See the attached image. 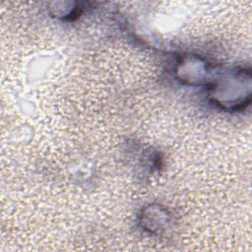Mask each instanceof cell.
<instances>
[{"label":"cell","mask_w":252,"mask_h":252,"mask_svg":"<svg viewBox=\"0 0 252 252\" xmlns=\"http://www.w3.org/2000/svg\"><path fill=\"white\" fill-rule=\"evenodd\" d=\"M211 101L225 111L245 109L251 102L252 76L251 69L234 67L217 72L208 86Z\"/></svg>","instance_id":"cell-1"},{"label":"cell","mask_w":252,"mask_h":252,"mask_svg":"<svg viewBox=\"0 0 252 252\" xmlns=\"http://www.w3.org/2000/svg\"><path fill=\"white\" fill-rule=\"evenodd\" d=\"M218 71L204 57L186 53L178 57L174 66V76L183 85L209 86Z\"/></svg>","instance_id":"cell-2"},{"label":"cell","mask_w":252,"mask_h":252,"mask_svg":"<svg viewBox=\"0 0 252 252\" xmlns=\"http://www.w3.org/2000/svg\"><path fill=\"white\" fill-rule=\"evenodd\" d=\"M139 222L148 233L160 235L170 229L172 217L165 207L159 204H149L141 211Z\"/></svg>","instance_id":"cell-3"},{"label":"cell","mask_w":252,"mask_h":252,"mask_svg":"<svg viewBox=\"0 0 252 252\" xmlns=\"http://www.w3.org/2000/svg\"><path fill=\"white\" fill-rule=\"evenodd\" d=\"M82 12L83 8L78 2H56L53 3V7L49 8L50 15L68 21L77 19Z\"/></svg>","instance_id":"cell-4"}]
</instances>
